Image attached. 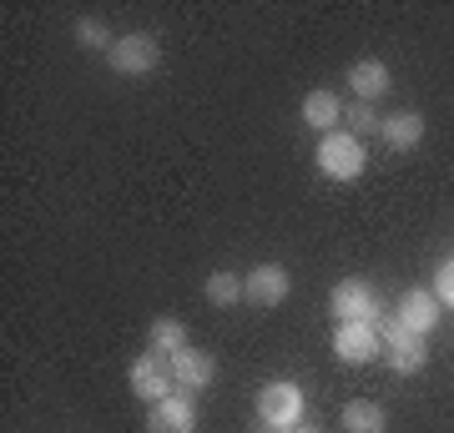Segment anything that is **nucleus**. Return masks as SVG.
<instances>
[{
    "mask_svg": "<svg viewBox=\"0 0 454 433\" xmlns=\"http://www.w3.org/2000/svg\"><path fill=\"white\" fill-rule=\"evenodd\" d=\"M313 161H318V172H324V177L354 182V177H364L369 151H364V142H358V136H348V131H328L324 142H318V151H313Z\"/></svg>",
    "mask_w": 454,
    "mask_h": 433,
    "instance_id": "1",
    "label": "nucleus"
},
{
    "mask_svg": "<svg viewBox=\"0 0 454 433\" xmlns=\"http://www.w3.org/2000/svg\"><path fill=\"white\" fill-rule=\"evenodd\" d=\"M258 418L268 423V429L293 433L298 423H303V388L288 383V378H273V383L258 393Z\"/></svg>",
    "mask_w": 454,
    "mask_h": 433,
    "instance_id": "2",
    "label": "nucleus"
},
{
    "mask_svg": "<svg viewBox=\"0 0 454 433\" xmlns=\"http://www.w3.org/2000/svg\"><path fill=\"white\" fill-rule=\"evenodd\" d=\"M116 76H152L162 66V46L152 41L146 31H131V35H116V46L106 50Z\"/></svg>",
    "mask_w": 454,
    "mask_h": 433,
    "instance_id": "3",
    "label": "nucleus"
},
{
    "mask_svg": "<svg viewBox=\"0 0 454 433\" xmlns=\"http://www.w3.org/2000/svg\"><path fill=\"white\" fill-rule=\"evenodd\" d=\"M328 307H333L339 322H379V292L364 277H343L333 298H328Z\"/></svg>",
    "mask_w": 454,
    "mask_h": 433,
    "instance_id": "4",
    "label": "nucleus"
},
{
    "mask_svg": "<svg viewBox=\"0 0 454 433\" xmlns=\"http://www.w3.org/2000/svg\"><path fill=\"white\" fill-rule=\"evenodd\" d=\"M172 383H177V378H172V358L157 353V348L131 363V393H137V398L162 403V398H172Z\"/></svg>",
    "mask_w": 454,
    "mask_h": 433,
    "instance_id": "5",
    "label": "nucleus"
},
{
    "mask_svg": "<svg viewBox=\"0 0 454 433\" xmlns=\"http://www.w3.org/2000/svg\"><path fill=\"white\" fill-rule=\"evenodd\" d=\"M333 353H339V363L358 368V363L384 358V337H379L373 322H339V333H333Z\"/></svg>",
    "mask_w": 454,
    "mask_h": 433,
    "instance_id": "6",
    "label": "nucleus"
},
{
    "mask_svg": "<svg viewBox=\"0 0 454 433\" xmlns=\"http://www.w3.org/2000/svg\"><path fill=\"white\" fill-rule=\"evenodd\" d=\"M146 433H197V403L192 393H172V398L152 403Z\"/></svg>",
    "mask_w": 454,
    "mask_h": 433,
    "instance_id": "7",
    "label": "nucleus"
},
{
    "mask_svg": "<svg viewBox=\"0 0 454 433\" xmlns=\"http://www.w3.org/2000/svg\"><path fill=\"white\" fill-rule=\"evenodd\" d=\"M288 288H293L288 267H283V262H262V267H253V273H247L243 298H247V303H258V307H278L283 298H288Z\"/></svg>",
    "mask_w": 454,
    "mask_h": 433,
    "instance_id": "8",
    "label": "nucleus"
},
{
    "mask_svg": "<svg viewBox=\"0 0 454 433\" xmlns=\"http://www.w3.org/2000/svg\"><path fill=\"white\" fill-rule=\"evenodd\" d=\"M394 318H399L404 333L424 337L439 322V298H434V292H424V288H409L404 298H399V307H394Z\"/></svg>",
    "mask_w": 454,
    "mask_h": 433,
    "instance_id": "9",
    "label": "nucleus"
},
{
    "mask_svg": "<svg viewBox=\"0 0 454 433\" xmlns=\"http://www.w3.org/2000/svg\"><path fill=\"white\" fill-rule=\"evenodd\" d=\"M212 373H217V363H212V353H202V348H182V353H172V378H177L182 393L207 388Z\"/></svg>",
    "mask_w": 454,
    "mask_h": 433,
    "instance_id": "10",
    "label": "nucleus"
},
{
    "mask_svg": "<svg viewBox=\"0 0 454 433\" xmlns=\"http://www.w3.org/2000/svg\"><path fill=\"white\" fill-rule=\"evenodd\" d=\"M348 86H354L358 101H369V106H373L379 97H389L394 76H389V66H384V61H373V56H369V61H354V66H348Z\"/></svg>",
    "mask_w": 454,
    "mask_h": 433,
    "instance_id": "11",
    "label": "nucleus"
},
{
    "mask_svg": "<svg viewBox=\"0 0 454 433\" xmlns=\"http://www.w3.org/2000/svg\"><path fill=\"white\" fill-rule=\"evenodd\" d=\"M379 136L389 142V151H414V146L424 142V116L419 112H394V116H384Z\"/></svg>",
    "mask_w": 454,
    "mask_h": 433,
    "instance_id": "12",
    "label": "nucleus"
},
{
    "mask_svg": "<svg viewBox=\"0 0 454 433\" xmlns=\"http://www.w3.org/2000/svg\"><path fill=\"white\" fill-rule=\"evenodd\" d=\"M384 363H389V373H399V378H414V373H424V363H429V348H424V337H404V343H389V348H384Z\"/></svg>",
    "mask_w": 454,
    "mask_h": 433,
    "instance_id": "13",
    "label": "nucleus"
},
{
    "mask_svg": "<svg viewBox=\"0 0 454 433\" xmlns=\"http://www.w3.org/2000/svg\"><path fill=\"white\" fill-rule=\"evenodd\" d=\"M303 121L328 136V131L343 121V101L333 97V91H309V97H303Z\"/></svg>",
    "mask_w": 454,
    "mask_h": 433,
    "instance_id": "14",
    "label": "nucleus"
},
{
    "mask_svg": "<svg viewBox=\"0 0 454 433\" xmlns=\"http://www.w3.org/2000/svg\"><path fill=\"white\" fill-rule=\"evenodd\" d=\"M343 433H384V408L373 398L343 403Z\"/></svg>",
    "mask_w": 454,
    "mask_h": 433,
    "instance_id": "15",
    "label": "nucleus"
},
{
    "mask_svg": "<svg viewBox=\"0 0 454 433\" xmlns=\"http://www.w3.org/2000/svg\"><path fill=\"white\" fill-rule=\"evenodd\" d=\"M152 348H157V353H182V348H187V328H182L177 318H157L152 322Z\"/></svg>",
    "mask_w": 454,
    "mask_h": 433,
    "instance_id": "16",
    "label": "nucleus"
},
{
    "mask_svg": "<svg viewBox=\"0 0 454 433\" xmlns=\"http://www.w3.org/2000/svg\"><path fill=\"white\" fill-rule=\"evenodd\" d=\"M343 121H348V136H358V142H364L369 131H379V127H384V121L373 116V106H369V101H354V106H343Z\"/></svg>",
    "mask_w": 454,
    "mask_h": 433,
    "instance_id": "17",
    "label": "nucleus"
},
{
    "mask_svg": "<svg viewBox=\"0 0 454 433\" xmlns=\"http://www.w3.org/2000/svg\"><path fill=\"white\" fill-rule=\"evenodd\" d=\"M207 298H212L217 307H232V303H243V282H238L232 273H212V277H207Z\"/></svg>",
    "mask_w": 454,
    "mask_h": 433,
    "instance_id": "18",
    "label": "nucleus"
},
{
    "mask_svg": "<svg viewBox=\"0 0 454 433\" xmlns=\"http://www.w3.org/2000/svg\"><path fill=\"white\" fill-rule=\"evenodd\" d=\"M76 41H82L86 50H112V46H116L112 35H106V26H101V20H82V26H76Z\"/></svg>",
    "mask_w": 454,
    "mask_h": 433,
    "instance_id": "19",
    "label": "nucleus"
},
{
    "mask_svg": "<svg viewBox=\"0 0 454 433\" xmlns=\"http://www.w3.org/2000/svg\"><path fill=\"white\" fill-rule=\"evenodd\" d=\"M434 298H439L444 307H454V257L444 262V267H439V273H434Z\"/></svg>",
    "mask_w": 454,
    "mask_h": 433,
    "instance_id": "20",
    "label": "nucleus"
},
{
    "mask_svg": "<svg viewBox=\"0 0 454 433\" xmlns=\"http://www.w3.org/2000/svg\"><path fill=\"white\" fill-rule=\"evenodd\" d=\"M293 433H324V429H318V423H298Z\"/></svg>",
    "mask_w": 454,
    "mask_h": 433,
    "instance_id": "21",
    "label": "nucleus"
}]
</instances>
